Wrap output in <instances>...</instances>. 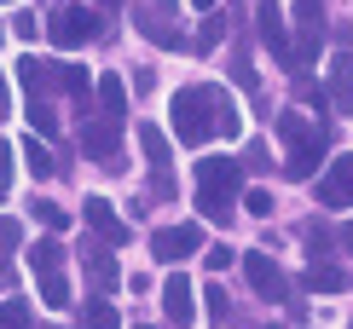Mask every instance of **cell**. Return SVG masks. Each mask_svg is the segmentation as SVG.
Instances as JSON below:
<instances>
[{
  "label": "cell",
  "mask_w": 353,
  "mask_h": 329,
  "mask_svg": "<svg viewBox=\"0 0 353 329\" xmlns=\"http://www.w3.org/2000/svg\"><path fill=\"white\" fill-rule=\"evenodd\" d=\"M81 145H87V156H93V162L122 168V162H116V122H87L81 127Z\"/></svg>",
  "instance_id": "obj_10"
},
{
  "label": "cell",
  "mask_w": 353,
  "mask_h": 329,
  "mask_svg": "<svg viewBox=\"0 0 353 329\" xmlns=\"http://www.w3.org/2000/svg\"><path fill=\"white\" fill-rule=\"evenodd\" d=\"M99 104H105V116H110V122H122V104H128L122 76H99Z\"/></svg>",
  "instance_id": "obj_18"
},
{
  "label": "cell",
  "mask_w": 353,
  "mask_h": 329,
  "mask_svg": "<svg viewBox=\"0 0 353 329\" xmlns=\"http://www.w3.org/2000/svg\"><path fill=\"white\" fill-rule=\"evenodd\" d=\"M0 329H35V323H29V301H18V295H12V301L0 306Z\"/></svg>",
  "instance_id": "obj_24"
},
{
  "label": "cell",
  "mask_w": 353,
  "mask_h": 329,
  "mask_svg": "<svg viewBox=\"0 0 353 329\" xmlns=\"http://www.w3.org/2000/svg\"><path fill=\"white\" fill-rule=\"evenodd\" d=\"M134 329H157V323H134Z\"/></svg>",
  "instance_id": "obj_41"
},
{
  "label": "cell",
  "mask_w": 353,
  "mask_h": 329,
  "mask_svg": "<svg viewBox=\"0 0 353 329\" xmlns=\"http://www.w3.org/2000/svg\"><path fill=\"white\" fill-rule=\"evenodd\" d=\"M99 12L93 6H58L52 18H47V35H52V47H76V41H93L99 35Z\"/></svg>",
  "instance_id": "obj_3"
},
{
  "label": "cell",
  "mask_w": 353,
  "mask_h": 329,
  "mask_svg": "<svg viewBox=\"0 0 353 329\" xmlns=\"http://www.w3.org/2000/svg\"><path fill=\"white\" fill-rule=\"evenodd\" d=\"M238 104L226 98V87H214V139H238Z\"/></svg>",
  "instance_id": "obj_16"
},
{
  "label": "cell",
  "mask_w": 353,
  "mask_h": 329,
  "mask_svg": "<svg viewBox=\"0 0 353 329\" xmlns=\"http://www.w3.org/2000/svg\"><path fill=\"white\" fill-rule=\"evenodd\" d=\"M41 301H47L52 312H64L70 306V277L64 272H47V277H41Z\"/></svg>",
  "instance_id": "obj_22"
},
{
  "label": "cell",
  "mask_w": 353,
  "mask_h": 329,
  "mask_svg": "<svg viewBox=\"0 0 353 329\" xmlns=\"http://www.w3.org/2000/svg\"><path fill=\"white\" fill-rule=\"evenodd\" d=\"M319 47H325V0H301V6H296V41H290L284 70L307 76V70L319 64Z\"/></svg>",
  "instance_id": "obj_2"
},
{
  "label": "cell",
  "mask_w": 353,
  "mask_h": 329,
  "mask_svg": "<svg viewBox=\"0 0 353 329\" xmlns=\"http://www.w3.org/2000/svg\"><path fill=\"white\" fill-rule=\"evenodd\" d=\"M301 243H307V254H319V260H325V254H330V231L313 220V226H301Z\"/></svg>",
  "instance_id": "obj_26"
},
{
  "label": "cell",
  "mask_w": 353,
  "mask_h": 329,
  "mask_svg": "<svg viewBox=\"0 0 353 329\" xmlns=\"http://www.w3.org/2000/svg\"><path fill=\"white\" fill-rule=\"evenodd\" d=\"M191 6H197V12H209V6H214V0H191Z\"/></svg>",
  "instance_id": "obj_39"
},
{
  "label": "cell",
  "mask_w": 353,
  "mask_h": 329,
  "mask_svg": "<svg viewBox=\"0 0 353 329\" xmlns=\"http://www.w3.org/2000/svg\"><path fill=\"white\" fill-rule=\"evenodd\" d=\"M81 266H87V277H93L99 289H116V260H110V248L87 243V248H81Z\"/></svg>",
  "instance_id": "obj_14"
},
{
  "label": "cell",
  "mask_w": 353,
  "mask_h": 329,
  "mask_svg": "<svg viewBox=\"0 0 353 329\" xmlns=\"http://www.w3.org/2000/svg\"><path fill=\"white\" fill-rule=\"evenodd\" d=\"M35 220H41L47 231H64V226H70V214H64L58 202H47V197H35Z\"/></svg>",
  "instance_id": "obj_25"
},
{
  "label": "cell",
  "mask_w": 353,
  "mask_h": 329,
  "mask_svg": "<svg viewBox=\"0 0 353 329\" xmlns=\"http://www.w3.org/2000/svg\"><path fill=\"white\" fill-rule=\"evenodd\" d=\"M296 98H301V104H325V87L307 81V76H296Z\"/></svg>",
  "instance_id": "obj_32"
},
{
  "label": "cell",
  "mask_w": 353,
  "mask_h": 329,
  "mask_svg": "<svg viewBox=\"0 0 353 329\" xmlns=\"http://www.w3.org/2000/svg\"><path fill=\"white\" fill-rule=\"evenodd\" d=\"M168 116H174V133L185 145H203L214 133V87H180L168 98Z\"/></svg>",
  "instance_id": "obj_1"
},
{
  "label": "cell",
  "mask_w": 353,
  "mask_h": 329,
  "mask_svg": "<svg viewBox=\"0 0 353 329\" xmlns=\"http://www.w3.org/2000/svg\"><path fill=\"white\" fill-rule=\"evenodd\" d=\"M319 162H325V133H307L301 145H290V156H284V168L307 179V173H319Z\"/></svg>",
  "instance_id": "obj_11"
},
{
  "label": "cell",
  "mask_w": 353,
  "mask_h": 329,
  "mask_svg": "<svg viewBox=\"0 0 353 329\" xmlns=\"http://www.w3.org/2000/svg\"><path fill=\"white\" fill-rule=\"evenodd\" d=\"M330 104L342 116H353V52H336V70H330Z\"/></svg>",
  "instance_id": "obj_13"
},
{
  "label": "cell",
  "mask_w": 353,
  "mask_h": 329,
  "mask_svg": "<svg viewBox=\"0 0 353 329\" xmlns=\"http://www.w3.org/2000/svg\"><path fill=\"white\" fill-rule=\"evenodd\" d=\"M12 29H18V41H35V29H41V23L29 18V12H18V18H12Z\"/></svg>",
  "instance_id": "obj_36"
},
{
  "label": "cell",
  "mask_w": 353,
  "mask_h": 329,
  "mask_svg": "<svg viewBox=\"0 0 353 329\" xmlns=\"http://www.w3.org/2000/svg\"><path fill=\"white\" fill-rule=\"evenodd\" d=\"M232 81H238L243 93H255V87H261V76H255V64H249V58H232Z\"/></svg>",
  "instance_id": "obj_28"
},
{
  "label": "cell",
  "mask_w": 353,
  "mask_h": 329,
  "mask_svg": "<svg viewBox=\"0 0 353 329\" xmlns=\"http://www.w3.org/2000/svg\"><path fill=\"white\" fill-rule=\"evenodd\" d=\"M220 35H226V18H209V23H203V35H197V47H203V52L220 47Z\"/></svg>",
  "instance_id": "obj_31"
},
{
  "label": "cell",
  "mask_w": 353,
  "mask_h": 329,
  "mask_svg": "<svg viewBox=\"0 0 353 329\" xmlns=\"http://www.w3.org/2000/svg\"><path fill=\"white\" fill-rule=\"evenodd\" d=\"M243 208H249L255 220H267V214H272V191H249V197H243Z\"/></svg>",
  "instance_id": "obj_30"
},
{
  "label": "cell",
  "mask_w": 353,
  "mask_h": 329,
  "mask_svg": "<svg viewBox=\"0 0 353 329\" xmlns=\"http://www.w3.org/2000/svg\"><path fill=\"white\" fill-rule=\"evenodd\" d=\"M157 6H174V0H157Z\"/></svg>",
  "instance_id": "obj_42"
},
{
  "label": "cell",
  "mask_w": 353,
  "mask_h": 329,
  "mask_svg": "<svg viewBox=\"0 0 353 329\" xmlns=\"http://www.w3.org/2000/svg\"><path fill=\"white\" fill-rule=\"evenodd\" d=\"M203 248V231L197 226H163V231H157L151 237V254H157V260H191V254H197Z\"/></svg>",
  "instance_id": "obj_5"
},
{
  "label": "cell",
  "mask_w": 353,
  "mask_h": 329,
  "mask_svg": "<svg viewBox=\"0 0 353 329\" xmlns=\"http://www.w3.org/2000/svg\"><path fill=\"white\" fill-rule=\"evenodd\" d=\"M81 323L87 329H122V323H116V306L105 301V295H93V301L81 306Z\"/></svg>",
  "instance_id": "obj_20"
},
{
  "label": "cell",
  "mask_w": 353,
  "mask_h": 329,
  "mask_svg": "<svg viewBox=\"0 0 353 329\" xmlns=\"http://www.w3.org/2000/svg\"><path fill=\"white\" fill-rule=\"evenodd\" d=\"M23 162H29V173H35V179L52 173V156H47V145H41V139H23Z\"/></svg>",
  "instance_id": "obj_23"
},
{
  "label": "cell",
  "mask_w": 353,
  "mask_h": 329,
  "mask_svg": "<svg viewBox=\"0 0 353 329\" xmlns=\"http://www.w3.org/2000/svg\"><path fill=\"white\" fill-rule=\"evenodd\" d=\"M203 301H209V318H214V323L226 318V289H220V283H209V295H203Z\"/></svg>",
  "instance_id": "obj_33"
},
{
  "label": "cell",
  "mask_w": 353,
  "mask_h": 329,
  "mask_svg": "<svg viewBox=\"0 0 353 329\" xmlns=\"http://www.w3.org/2000/svg\"><path fill=\"white\" fill-rule=\"evenodd\" d=\"M0 289H6V260H0Z\"/></svg>",
  "instance_id": "obj_40"
},
{
  "label": "cell",
  "mask_w": 353,
  "mask_h": 329,
  "mask_svg": "<svg viewBox=\"0 0 353 329\" xmlns=\"http://www.w3.org/2000/svg\"><path fill=\"white\" fill-rule=\"evenodd\" d=\"M319 202L325 208H353V156H336L319 173Z\"/></svg>",
  "instance_id": "obj_6"
},
{
  "label": "cell",
  "mask_w": 353,
  "mask_h": 329,
  "mask_svg": "<svg viewBox=\"0 0 353 329\" xmlns=\"http://www.w3.org/2000/svg\"><path fill=\"white\" fill-rule=\"evenodd\" d=\"M301 283H307L313 295H342V289H347V272H336V266H325V260H319V266H313V272H307Z\"/></svg>",
  "instance_id": "obj_17"
},
{
  "label": "cell",
  "mask_w": 353,
  "mask_h": 329,
  "mask_svg": "<svg viewBox=\"0 0 353 329\" xmlns=\"http://www.w3.org/2000/svg\"><path fill=\"white\" fill-rule=\"evenodd\" d=\"M243 277L255 283V295L261 301H290V289H284V272L267 260V254H243Z\"/></svg>",
  "instance_id": "obj_7"
},
{
  "label": "cell",
  "mask_w": 353,
  "mask_h": 329,
  "mask_svg": "<svg viewBox=\"0 0 353 329\" xmlns=\"http://www.w3.org/2000/svg\"><path fill=\"white\" fill-rule=\"evenodd\" d=\"M163 312H168V323L174 329H185L191 318H197V301H191V277H163Z\"/></svg>",
  "instance_id": "obj_8"
},
{
  "label": "cell",
  "mask_w": 353,
  "mask_h": 329,
  "mask_svg": "<svg viewBox=\"0 0 353 329\" xmlns=\"http://www.w3.org/2000/svg\"><path fill=\"white\" fill-rule=\"evenodd\" d=\"M0 116H6V81H0Z\"/></svg>",
  "instance_id": "obj_38"
},
{
  "label": "cell",
  "mask_w": 353,
  "mask_h": 329,
  "mask_svg": "<svg viewBox=\"0 0 353 329\" xmlns=\"http://www.w3.org/2000/svg\"><path fill=\"white\" fill-rule=\"evenodd\" d=\"M139 145H145V162H151L157 173H168V139L157 122H139Z\"/></svg>",
  "instance_id": "obj_15"
},
{
  "label": "cell",
  "mask_w": 353,
  "mask_h": 329,
  "mask_svg": "<svg viewBox=\"0 0 353 329\" xmlns=\"http://www.w3.org/2000/svg\"><path fill=\"white\" fill-rule=\"evenodd\" d=\"M272 329H278V323H272Z\"/></svg>",
  "instance_id": "obj_44"
},
{
  "label": "cell",
  "mask_w": 353,
  "mask_h": 329,
  "mask_svg": "<svg viewBox=\"0 0 353 329\" xmlns=\"http://www.w3.org/2000/svg\"><path fill=\"white\" fill-rule=\"evenodd\" d=\"M81 220H87V226H93L99 237H105L110 248H122V243H128V226L116 220V208H110L105 197H87V202H81Z\"/></svg>",
  "instance_id": "obj_9"
},
{
  "label": "cell",
  "mask_w": 353,
  "mask_h": 329,
  "mask_svg": "<svg viewBox=\"0 0 353 329\" xmlns=\"http://www.w3.org/2000/svg\"><path fill=\"white\" fill-rule=\"evenodd\" d=\"M58 260H64V243H58V237H41V243L29 248V266H35L41 277H47V272H58Z\"/></svg>",
  "instance_id": "obj_19"
},
{
  "label": "cell",
  "mask_w": 353,
  "mask_h": 329,
  "mask_svg": "<svg viewBox=\"0 0 353 329\" xmlns=\"http://www.w3.org/2000/svg\"><path fill=\"white\" fill-rule=\"evenodd\" d=\"M29 122H35V133H52V127H58V116H52V104H47V98H29Z\"/></svg>",
  "instance_id": "obj_27"
},
{
  "label": "cell",
  "mask_w": 353,
  "mask_h": 329,
  "mask_svg": "<svg viewBox=\"0 0 353 329\" xmlns=\"http://www.w3.org/2000/svg\"><path fill=\"white\" fill-rule=\"evenodd\" d=\"M307 133H319L313 122H307V116L301 110H284V116H278V139H284V145H301L307 139Z\"/></svg>",
  "instance_id": "obj_21"
},
{
  "label": "cell",
  "mask_w": 353,
  "mask_h": 329,
  "mask_svg": "<svg viewBox=\"0 0 353 329\" xmlns=\"http://www.w3.org/2000/svg\"><path fill=\"white\" fill-rule=\"evenodd\" d=\"M226 266H232V248L214 243V248H209V272H226Z\"/></svg>",
  "instance_id": "obj_35"
},
{
  "label": "cell",
  "mask_w": 353,
  "mask_h": 329,
  "mask_svg": "<svg viewBox=\"0 0 353 329\" xmlns=\"http://www.w3.org/2000/svg\"><path fill=\"white\" fill-rule=\"evenodd\" d=\"M255 29H261V41H267V52H278V64H284L290 58V35H284L278 6H255Z\"/></svg>",
  "instance_id": "obj_12"
},
{
  "label": "cell",
  "mask_w": 353,
  "mask_h": 329,
  "mask_svg": "<svg viewBox=\"0 0 353 329\" xmlns=\"http://www.w3.org/2000/svg\"><path fill=\"white\" fill-rule=\"evenodd\" d=\"M342 243H347V254H353V220H347V231H342Z\"/></svg>",
  "instance_id": "obj_37"
},
{
  "label": "cell",
  "mask_w": 353,
  "mask_h": 329,
  "mask_svg": "<svg viewBox=\"0 0 353 329\" xmlns=\"http://www.w3.org/2000/svg\"><path fill=\"white\" fill-rule=\"evenodd\" d=\"M18 243H23V226H18V220L6 214V220H0V254H12Z\"/></svg>",
  "instance_id": "obj_29"
},
{
  "label": "cell",
  "mask_w": 353,
  "mask_h": 329,
  "mask_svg": "<svg viewBox=\"0 0 353 329\" xmlns=\"http://www.w3.org/2000/svg\"><path fill=\"white\" fill-rule=\"evenodd\" d=\"M243 185V168L232 156H203L197 162V197H214V202H232V191Z\"/></svg>",
  "instance_id": "obj_4"
},
{
  "label": "cell",
  "mask_w": 353,
  "mask_h": 329,
  "mask_svg": "<svg viewBox=\"0 0 353 329\" xmlns=\"http://www.w3.org/2000/svg\"><path fill=\"white\" fill-rule=\"evenodd\" d=\"M105 6H116V0H105Z\"/></svg>",
  "instance_id": "obj_43"
},
{
  "label": "cell",
  "mask_w": 353,
  "mask_h": 329,
  "mask_svg": "<svg viewBox=\"0 0 353 329\" xmlns=\"http://www.w3.org/2000/svg\"><path fill=\"white\" fill-rule=\"evenodd\" d=\"M12 191V145H0V202H6Z\"/></svg>",
  "instance_id": "obj_34"
}]
</instances>
